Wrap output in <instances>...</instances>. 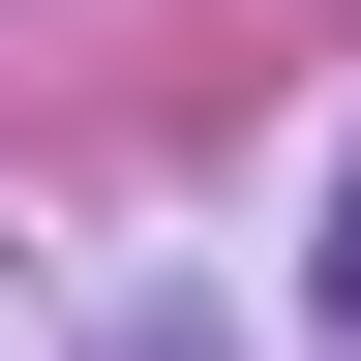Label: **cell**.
<instances>
[{
    "instance_id": "6da1fadb",
    "label": "cell",
    "mask_w": 361,
    "mask_h": 361,
    "mask_svg": "<svg viewBox=\"0 0 361 361\" xmlns=\"http://www.w3.org/2000/svg\"><path fill=\"white\" fill-rule=\"evenodd\" d=\"M331 331H361V180H331Z\"/></svg>"
}]
</instances>
